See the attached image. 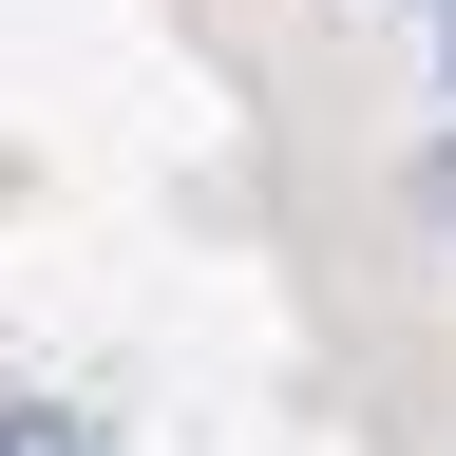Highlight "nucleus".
<instances>
[{"label":"nucleus","mask_w":456,"mask_h":456,"mask_svg":"<svg viewBox=\"0 0 456 456\" xmlns=\"http://www.w3.org/2000/svg\"><path fill=\"white\" fill-rule=\"evenodd\" d=\"M437 77H456V20H437Z\"/></svg>","instance_id":"f03ea898"},{"label":"nucleus","mask_w":456,"mask_h":456,"mask_svg":"<svg viewBox=\"0 0 456 456\" xmlns=\"http://www.w3.org/2000/svg\"><path fill=\"white\" fill-rule=\"evenodd\" d=\"M0 456H77V437H57V419H0Z\"/></svg>","instance_id":"f257e3e1"},{"label":"nucleus","mask_w":456,"mask_h":456,"mask_svg":"<svg viewBox=\"0 0 456 456\" xmlns=\"http://www.w3.org/2000/svg\"><path fill=\"white\" fill-rule=\"evenodd\" d=\"M437 20H456V0H437Z\"/></svg>","instance_id":"7ed1b4c3"}]
</instances>
